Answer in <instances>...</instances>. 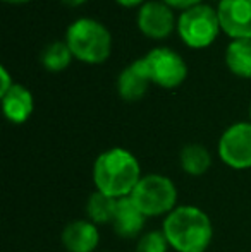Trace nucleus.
Instances as JSON below:
<instances>
[{
    "instance_id": "obj_4",
    "label": "nucleus",
    "mask_w": 251,
    "mask_h": 252,
    "mask_svg": "<svg viewBox=\"0 0 251 252\" xmlns=\"http://www.w3.org/2000/svg\"><path fill=\"white\" fill-rule=\"evenodd\" d=\"M129 197L146 218H165L179 206V192L174 180L162 173L143 175Z\"/></svg>"
},
{
    "instance_id": "obj_17",
    "label": "nucleus",
    "mask_w": 251,
    "mask_h": 252,
    "mask_svg": "<svg viewBox=\"0 0 251 252\" xmlns=\"http://www.w3.org/2000/svg\"><path fill=\"white\" fill-rule=\"evenodd\" d=\"M72 53H71L69 47L66 41H54L48 47H45V50L41 52V65L50 72H62L72 62Z\"/></svg>"
},
{
    "instance_id": "obj_10",
    "label": "nucleus",
    "mask_w": 251,
    "mask_h": 252,
    "mask_svg": "<svg viewBox=\"0 0 251 252\" xmlns=\"http://www.w3.org/2000/svg\"><path fill=\"white\" fill-rule=\"evenodd\" d=\"M61 242L67 252H95L100 244V230L88 218L72 220L64 226Z\"/></svg>"
},
{
    "instance_id": "obj_6",
    "label": "nucleus",
    "mask_w": 251,
    "mask_h": 252,
    "mask_svg": "<svg viewBox=\"0 0 251 252\" xmlns=\"http://www.w3.org/2000/svg\"><path fill=\"white\" fill-rule=\"evenodd\" d=\"M141 59L148 70L151 84H157L164 90L179 88L188 77V65H186L184 59L172 48H151Z\"/></svg>"
},
{
    "instance_id": "obj_1",
    "label": "nucleus",
    "mask_w": 251,
    "mask_h": 252,
    "mask_svg": "<svg viewBox=\"0 0 251 252\" xmlns=\"http://www.w3.org/2000/svg\"><path fill=\"white\" fill-rule=\"evenodd\" d=\"M95 190L114 199H124L133 194L141 180V165L126 148H110L97 156L91 170Z\"/></svg>"
},
{
    "instance_id": "obj_24",
    "label": "nucleus",
    "mask_w": 251,
    "mask_h": 252,
    "mask_svg": "<svg viewBox=\"0 0 251 252\" xmlns=\"http://www.w3.org/2000/svg\"><path fill=\"white\" fill-rule=\"evenodd\" d=\"M250 122H251V105H250Z\"/></svg>"
},
{
    "instance_id": "obj_16",
    "label": "nucleus",
    "mask_w": 251,
    "mask_h": 252,
    "mask_svg": "<svg viewBox=\"0 0 251 252\" xmlns=\"http://www.w3.org/2000/svg\"><path fill=\"white\" fill-rule=\"evenodd\" d=\"M117 201L110 196H105V194L93 190L90 194L86 201V216L90 221H93L95 225H112V220H114L115 209H117Z\"/></svg>"
},
{
    "instance_id": "obj_18",
    "label": "nucleus",
    "mask_w": 251,
    "mask_h": 252,
    "mask_svg": "<svg viewBox=\"0 0 251 252\" xmlns=\"http://www.w3.org/2000/svg\"><path fill=\"white\" fill-rule=\"evenodd\" d=\"M171 246H169L162 228L144 232L136 242V252H167Z\"/></svg>"
},
{
    "instance_id": "obj_7",
    "label": "nucleus",
    "mask_w": 251,
    "mask_h": 252,
    "mask_svg": "<svg viewBox=\"0 0 251 252\" xmlns=\"http://www.w3.org/2000/svg\"><path fill=\"white\" fill-rule=\"evenodd\" d=\"M222 163L232 170L251 168V122H236L222 132L217 144Z\"/></svg>"
},
{
    "instance_id": "obj_3",
    "label": "nucleus",
    "mask_w": 251,
    "mask_h": 252,
    "mask_svg": "<svg viewBox=\"0 0 251 252\" xmlns=\"http://www.w3.org/2000/svg\"><path fill=\"white\" fill-rule=\"evenodd\" d=\"M66 43L74 59L84 63H104L112 53L110 31L91 17H79L69 24Z\"/></svg>"
},
{
    "instance_id": "obj_23",
    "label": "nucleus",
    "mask_w": 251,
    "mask_h": 252,
    "mask_svg": "<svg viewBox=\"0 0 251 252\" xmlns=\"http://www.w3.org/2000/svg\"><path fill=\"white\" fill-rule=\"evenodd\" d=\"M2 2H5V3H26V2H30V0H2Z\"/></svg>"
},
{
    "instance_id": "obj_14",
    "label": "nucleus",
    "mask_w": 251,
    "mask_h": 252,
    "mask_svg": "<svg viewBox=\"0 0 251 252\" xmlns=\"http://www.w3.org/2000/svg\"><path fill=\"white\" fill-rule=\"evenodd\" d=\"M179 165L181 170L189 177H201L210 170L212 155L203 144L188 143L179 153Z\"/></svg>"
},
{
    "instance_id": "obj_11",
    "label": "nucleus",
    "mask_w": 251,
    "mask_h": 252,
    "mask_svg": "<svg viewBox=\"0 0 251 252\" xmlns=\"http://www.w3.org/2000/svg\"><path fill=\"white\" fill-rule=\"evenodd\" d=\"M151 81L143 59L131 62L117 77V93L126 101H138L146 94Z\"/></svg>"
},
{
    "instance_id": "obj_19",
    "label": "nucleus",
    "mask_w": 251,
    "mask_h": 252,
    "mask_svg": "<svg viewBox=\"0 0 251 252\" xmlns=\"http://www.w3.org/2000/svg\"><path fill=\"white\" fill-rule=\"evenodd\" d=\"M162 2L167 3L171 9H178V10H188L191 7H196L201 3V0H162Z\"/></svg>"
},
{
    "instance_id": "obj_9",
    "label": "nucleus",
    "mask_w": 251,
    "mask_h": 252,
    "mask_svg": "<svg viewBox=\"0 0 251 252\" xmlns=\"http://www.w3.org/2000/svg\"><path fill=\"white\" fill-rule=\"evenodd\" d=\"M220 30L232 40H251V0H220L217 5Z\"/></svg>"
},
{
    "instance_id": "obj_25",
    "label": "nucleus",
    "mask_w": 251,
    "mask_h": 252,
    "mask_svg": "<svg viewBox=\"0 0 251 252\" xmlns=\"http://www.w3.org/2000/svg\"><path fill=\"white\" fill-rule=\"evenodd\" d=\"M217 2H220V0H217Z\"/></svg>"
},
{
    "instance_id": "obj_21",
    "label": "nucleus",
    "mask_w": 251,
    "mask_h": 252,
    "mask_svg": "<svg viewBox=\"0 0 251 252\" xmlns=\"http://www.w3.org/2000/svg\"><path fill=\"white\" fill-rule=\"evenodd\" d=\"M115 2H117L121 7H127V9H131V7L141 5V3H143L144 0H115Z\"/></svg>"
},
{
    "instance_id": "obj_13",
    "label": "nucleus",
    "mask_w": 251,
    "mask_h": 252,
    "mask_svg": "<svg viewBox=\"0 0 251 252\" xmlns=\"http://www.w3.org/2000/svg\"><path fill=\"white\" fill-rule=\"evenodd\" d=\"M2 110L10 124H24L35 110L33 94L26 86L14 83V86L2 94Z\"/></svg>"
},
{
    "instance_id": "obj_22",
    "label": "nucleus",
    "mask_w": 251,
    "mask_h": 252,
    "mask_svg": "<svg viewBox=\"0 0 251 252\" xmlns=\"http://www.w3.org/2000/svg\"><path fill=\"white\" fill-rule=\"evenodd\" d=\"M61 2L67 7H79V5H83V3H86L88 0H61Z\"/></svg>"
},
{
    "instance_id": "obj_12",
    "label": "nucleus",
    "mask_w": 251,
    "mask_h": 252,
    "mask_svg": "<svg viewBox=\"0 0 251 252\" xmlns=\"http://www.w3.org/2000/svg\"><path fill=\"white\" fill-rule=\"evenodd\" d=\"M144 223H146V216L138 209V206L131 201V197L117 201L112 228L119 239H140L144 233Z\"/></svg>"
},
{
    "instance_id": "obj_8",
    "label": "nucleus",
    "mask_w": 251,
    "mask_h": 252,
    "mask_svg": "<svg viewBox=\"0 0 251 252\" xmlns=\"http://www.w3.org/2000/svg\"><path fill=\"white\" fill-rule=\"evenodd\" d=\"M136 24L146 38L160 41L171 36L174 28H178V19L174 16V9H171L165 2L151 0L140 7Z\"/></svg>"
},
{
    "instance_id": "obj_2",
    "label": "nucleus",
    "mask_w": 251,
    "mask_h": 252,
    "mask_svg": "<svg viewBox=\"0 0 251 252\" xmlns=\"http://www.w3.org/2000/svg\"><path fill=\"white\" fill-rule=\"evenodd\" d=\"M162 232L176 252H207L214 239V225L207 211L194 204H179L162 223Z\"/></svg>"
},
{
    "instance_id": "obj_5",
    "label": "nucleus",
    "mask_w": 251,
    "mask_h": 252,
    "mask_svg": "<svg viewBox=\"0 0 251 252\" xmlns=\"http://www.w3.org/2000/svg\"><path fill=\"white\" fill-rule=\"evenodd\" d=\"M176 30H178L182 43L194 50L210 47L222 31L217 9L207 5V3H200V5L181 12V16L178 17Z\"/></svg>"
},
{
    "instance_id": "obj_15",
    "label": "nucleus",
    "mask_w": 251,
    "mask_h": 252,
    "mask_svg": "<svg viewBox=\"0 0 251 252\" xmlns=\"http://www.w3.org/2000/svg\"><path fill=\"white\" fill-rule=\"evenodd\" d=\"M225 65L234 76L251 79V40H231L225 48Z\"/></svg>"
},
{
    "instance_id": "obj_20",
    "label": "nucleus",
    "mask_w": 251,
    "mask_h": 252,
    "mask_svg": "<svg viewBox=\"0 0 251 252\" xmlns=\"http://www.w3.org/2000/svg\"><path fill=\"white\" fill-rule=\"evenodd\" d=\"M0 81H2V86H0V96H2V94H5L14 86V81L10 77L9 70L5 69V65L0 67Z\"/></svg>"
}]
</instances>
